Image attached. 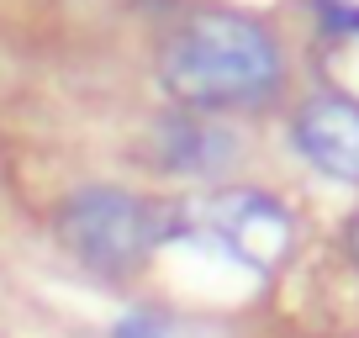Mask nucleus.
Wrapping results in <instances>:
<instances>
[{
  "instance_id": "obj_1",
  "label": "nucleus",
  "mask_w": 359,
  "mask_h": 338,
  "mask_svg": "<svg viewBox=\"0 0 359 338\" xmlns=\"http://www.w3.org/2000/svg\"><path fill=\"white\" fill-rule=\"evenodd\" d=\"M158 85L175 111L222 116L285 90V48L275 27L238 6H191L158 37Z\"/></svg>"
},
{
  "instance_id": "obj_2",
  "label": "nucleus",
  "mask_w": 359,
  "mask_h": 338,
  "mask_svg": "<svg viewBox=\"0 0 359 338\" xmlns=\"http://www.w3.org/2000/svg\"><path fill=\"white\" fill-rule=\"evenodd\" d=\"M180 233H191V206L127 185H79L53 206V238L106 280L137 275Z\"/></svg>"
},
{
  "instance_id": "obj_3",
  "label": "nucleus",
  "mask_w": 359,
  "mask_h": 338,
  "mask_svg": "<svg viewBox=\"0 0 359 338\" xmlns=\"http://www.w3.org/2000/svg\"><path fill=\"white\" fill-rule=\"evenodd\" d=\"M196 212H206V233L217 238V243L233 254V259L254 264V270H264V264H275L291 248V212H285L275 196L264 191H248V185H227V191L206 196Z\"/></svg>"
},
{
  "instance_id": "obj_4",
  "label": "nucleus",
  "mask_w": 359,
  "mask_h": 338,
  "mask_svg": "<svg viewBox=\"0 0 359 338\" xmlns=\"http://www.w3.org/2000/svg\"><path fill=\"white\" fill-rule=\"evenodd\" d=\"M291 143L317 175L338 185H359V101L354 95L323 90L296 106L291 116Z\"/></svg>"
},
{
  "instance_id": "obj_5",
  "label": "nucleus",
  "mask_w": 359,
  "mask_h": 338,
  "mask_svg": "<svg viewBox=\"0 0 359 338\" xmlns=\"http://www.w3.org/2000/svg\"><path fill=\"white\" fill-rule=\"evenodd\" d=\"M154 164L169 175H222L233 164V137L196 111H164L154 122Z\"/></svg>"
},
{
  "instance_id": "obj_6",
  "label": "nucleus",
  "mask_w": 359,
  "mask_h": 338,
  "mask_svg": "<svg viewBox=\"0 0 359 338\" xmlns=\"http://www.w3.org/2000/svg\"><path fill=\"white\" fill-rule=\"evenodd\" d=\"M111 338H169V317L154 312V306H137V312L116 317Z\"/></svg>"
},
{
  "instance_id": "obj_7",
  "label": "nucleus",
  "mask_w": 359,
  "mask_h": 338,
  "mask_svg": "<svg viewBox=\"0 0 359 338\" xmlns=\"http://www.w3.org/2000/svg\"><path fill=\"white\" fill-rule=\"evenodd\" d=\"M338 238H344V254L354 259V270H359V212L344 222V233H338Z\"/></svg>"
}]
</instances>
